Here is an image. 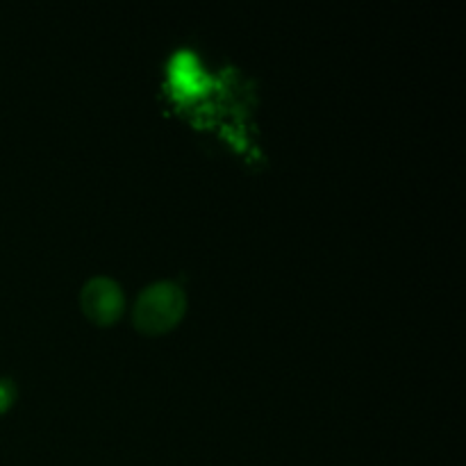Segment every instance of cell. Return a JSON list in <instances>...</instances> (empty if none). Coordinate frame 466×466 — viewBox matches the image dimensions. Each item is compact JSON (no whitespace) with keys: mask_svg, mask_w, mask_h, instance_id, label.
I'll return each instance as SVG.
<instances>
[{"mask_svg":"<svg viewBox=\"0 0 466 466\" xmlns=\"http://www.w3.org/2000/svg\"><path fill=\"white\" fill-rule=\"evenodd\" d=\"M185 294L176 282H155L146 287L135 305V323L144 332H164L182 317Z\"/></svg>","mask_w":466,"mask_h":466,"instance_id":"6da1fadb","label":"cell"},{"mask_svg":"<svg viewBox=\"0 0 466 466\" xmlns=\"http://www.w3.org/2000/svg\"><path fill=\"white\" fill-rule=\"evenodd\" d=\"M82 309L91 321L109 326L123 312V289L112 278H94L82 289Z\"/></svg>","mask_w":466,"mask_h":466,"instance_id":"7a4b0ae2","label":"cell"},{"mask_svg":"<svg viewBox=\"0 0 466 466\" xmlns=\"http://www.w3.org/2000/svg\"><path fill=\"white\" fill-rule=\"evenodd\" d=\"M16 399V385L12 378H0V414L7 412L9 405Z\"/></svg>","mask_w":466,"mask_h":466,"instance_id":"3957f363","label":"cell"}]
</instances>
